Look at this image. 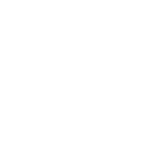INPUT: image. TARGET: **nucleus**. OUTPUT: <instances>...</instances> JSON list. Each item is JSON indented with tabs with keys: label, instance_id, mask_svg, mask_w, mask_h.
Segmentation results:
<instances>
[]
</instances>
